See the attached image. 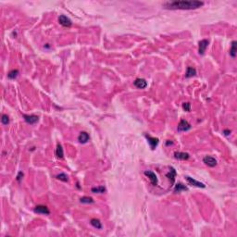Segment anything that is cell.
Wrapping results in <instances>:
<instances>
[{"instance_id": "cell-1", "label": "cell", "mask_w": 237, "mask_h": 237, "mask_svg": "<svg viewBox=\"0 0 237 237\" xmlns=\"http://www.w3.org/2000/svg\"><path fill=\"white\" fill-rule=\"evenodd\" d=\"M204 6V2L197 0H190V1H173L164 3V8L167 9H197Z\"/></svg>"}, {"instance_id": "cell-2", "label": "cell", "mask_w": 237, "mask_h": 237, "mask_svg": "<svg viewBox=\"0 0 237 237\" xmlns=\"http://www.w3.org/2000/svg\"><path fill=\"white\" fill-rule=\"evenodd\" d=\"M191 129V124L185 120H181L179 124H178V132H186Z\"/></svg>"}, {"instance_id": "cell-3", "label": "cell", "mask_w": 237, "mask_h": 237, "mask_svg": "<svg viewBox=\"0 0 237 237\" xmlns=\"http://www.w3.org/2000/svg\"><path fill=\"white\" fill-rule=\"evenodd\" d=\"M145 175L149 178V180L151 182V184L153 186H157L158 185V177H157L155 172H153V171H151V170H145Z\"/></svg>"}, {"instance_id": "cell-4", "label": "cell", "mask_w": 237, "mask_h": 237, "mask_svg": "<svg viewBox=\"0 0 237 237\" xmlns=\"http://www.w3.org/2000/svg\"><path fill=\"white\" fill-rule=\"evenodd\" d=\"M33 211L35 213H38V214H44V215H49L50 211L48 209V207L46 206H43V205H38L34 207Z\"/></svg>"}, {"instance_id": "cell-5", "label": "cell", "mask_w": 237, "mask_h": 237, "mask_svg": "<svg viewBox=\"0 0 237 237\" xmlns=\"http://www.w3.org/2000/svg\"><path fill=\"white\" fill-rule=\"evenodd\" d=\"M209 41L206 40V39H203V40L199 41V43H198V53L200 55H204V53H205V51L206 49L207 45H209Z\"/></svg>"}, {"instance_id": "cell-6", "label": "cell", "mask_w": 237, "mask_h": 237, "mask_svg": "<svg viewBox=\"0 0 237 237\" xmlns=\"http://www.w3.org/2000/svg\"><path fill=\"white\" fill-rule=\"evenodd\" d=\"M203 162L207 165L209 167H215V166L217 165V160H216V158H213L211 156H205L203 158Z\"/></svg>"}, {"instance_id": "cell-7", "label": "cell", "mask_w": 237, "mask_h": 237, "mask_svg": "<svg viewBox=\"0 0 237 237\" xmlns=\"http://www.w3.org/2000/svg\"><path fill=\"white\" fill-rule=\"evenodd\" d=\"M58 22L64 27H70L72 24V21H70L67 16L65 15H60L58 18Z\"/></svg>"}, {"instance_id": "cell-8", "label": "cell", "mask_w": 237, "mask_h": 237, "mask_svg": "<svg viewBox=\"0 0 237 237\" xmlns=\"http://www.w3.org/2000/svg\"><path fill=\"white\" fill-rule=\"evenodd\" d=\"M185 179L187 181V182L189 183L190 185H193V186H195V187H200V188H205L206 185L204 184V183L202 182H200L197 180H194V178H191V177H189V176H186L185 177Z\"/></svg>"}, {"instance_id": "cell-9", "label": "cell", "mask_w": 237, "mask_h": 237, "mask_svg": "<svg viewBox=\"0 0 237 237\" xmlns=\"http://www.w3.org/2000/svg\"><path fill=\"white\" fill-rule=\"evenodd\" d=\"M145 138L147 139V142H148V144H149L151 149L152 150L155 149L158 145V139L156 137H152V136L148 135V134H145Z\"/></svg>"}, {"instance_id": "cell-10", "label": "cell", "mask_w": 237, "mask_h": 237, "mask_svg": "<svg viewBox=\"0 0 237 237\" xmlns=\"http://www.w3.org/2000/svg\"><path fill=\"white\" fill-rule=\"evenodd\" d=\"M23 118H24V121L29 123V124H31V125H33V124H35L38 121H39V118L37 116H35V115H26V114H23L22 115Z\"/></svg>"}, {"instance_id": "cell-11", "label": "cell", "mask_w": 237, "mask_h": 237, "mask_svg": "<svg viewBox=\"0 0 237 237\" xmlns=\"http://www.w3.org/2000/svg\"><path fill=\"white\" fill-rule=\"evenodd\" d=\"M133 84L136 88H138V89H145L147 86V82L145 79L137 78L133 82Z\"/></svg>"}, {"instance_id": "cell-12", "label": "cell", "mask_w": 237, "mask_h": 237, "mask_svg": "<svg viewBox=\"0 0 237 237\" xmlns=\"http://www.w3.org/2000/svg\"><path fill=\"white\" fill-rule=\"evenodd\" d=\"M176 174H177L176 170H175V169H174V168H172V167H170V168L169 172H168L167 174H166V176H167V178H168V179L170 181V183H171V184H173V183H174Z\"/></svg>"}, {"instance_id": "cell-13", "label": "cell", "mask_w": 237, "mask_h": 237, "mask_svg": "<svg viewBox=\"0 0 237 237\" xmlns=\"http://www.w3.org/2000/svg\"><path fill=\"white\" fill-rule=\"evenodd\" d=\"M174 158L180 160H187L190 158V155L185 152H175L174 153Z\"/></svg>"}, {"instance_id": "cell-14", "label": "cell", "mask_w": 237, "mask_h": 237, "mask_svg": "<svg viewBox=\"0 0 237 237\" xmlns=\"http://www.w3.org/2000/svg\"><path fill=\"white\" fill-rule=\"evenodd\" d=\"M90 139V136L89 134L85 132H82L80 133V135L78 136V141L80 142L81 144H85L88 142V140Z\"/></svg>"}, {"instance_id": "cell-15", "label": "cell", "mask_w": 237, "mask_h": 237, "mask_svg": "<svg viewBox=\"0 0 237 237\" xmlns=\"http://www.w3.org/2000/svg\"><path fill=\"white\" fill-rule=\"evenodd\" d=\"M187 190H188V188L184 184H182V183L179 182V183H177V184L175 185V187L173 189V192L174 193H181L182 191H187Z\"/></svg>"}, {"instance_id": "cell-16", "label": "cell", "mask_w": 237, "mask_h": 237, "mask_svg": "<svg viewBox=\"0 0 237 237\" xmlns=\"http://www.w3.org/2000/svg\"><path fill=\"white\" fill-rule=\"evenodd\" d=\"M197 74V70L194 68H192V67H188L187 70H186V73H185V77L186 78H191V77L194 76Z\"/></svg>"}, {"instance_id": "cell-17", "label": "cell", "mask_w": 237, "mask_h": 237, "mask_svg": "<svg viewBox=\"0 0 237 237\" xmlns=\"http://www.w3.org/2000/svg\"><path fill=\"white\" fill-rule=\"evenodd\" d=\"M92 193L94 194H104L106 192V188L104 186H98V187H93L91 189Z\"/></svg>"}, {"instance_id": "cell-18", "label": "cell", "mask_w": 237, "mask_h": 237, "mask_svg": "<svg viewBox=\"0 0 237 237\" xmlns=\"http://www.w3.org/2000/svg\"><path fill=\"white\" fill-rule=\"evenodd\" d=\"M56 155L58 158H63L64 152H63V148H62L61 145H57V149H56Z\"/></svg>"}, {"instance_id": "cell-19", "label": "cell", "mask_w": 237, "mask_h": 237, "mask_svg": "<svg viewBox=\"0 0 237 237\" xmlns=\"http://www.w3.org/2000/svg\"><path fill=\"white\" fill-rule=\"evenodd\" d=\"M230 55L233 58L236 57V41H233L232 42V46H231L230 49Z\"/></svg>"}, {"instance_id": "cell-20", "label": "cell", "mask_w": 237, "mask_h": 237, "mask_svg": "<svg viewBox=\"0 0 237 237\" xmlns=\"http://www.w3.org/2000/svg\"><path fill=\"white\" fill-rule=\"evenodd\" d=\"M91 224L93 225L94 228H97L98 230L102 229V224H101V222H100L99 220H97V219H92V220H91Z\"/></svg>"}, {"instance_id": "cell-21", "label": "cell", "mask_w": 237, "mask_h": 237, "mask_svg": "<svg viewBox=\"0 0 237 237\" xmlns=\"http://www.w3.org/2000/svg\"><path fill=\"white\" fill-rule=\"evenodd\" d=\"M18 75H19V70H11V72H9L8 78L9 79H15V78H17Z\"/></svg>"}, {"instance_id": "cell-22", "label": "cell", "mask_w": 237, "mask_h": 237, "mask_svg": "<svg viewBox=\"0 0 237 237\" xmlns=\"http://www.w3.org/2000/svg\"><path fill=\"white\" fill-rule=\"evenodd\" d=\"M81 203L82 204H91V203H94V200L92 197H84L80 199Z\"/></svg>"}, {"instance_id": "cell-23", "label": "cell", "mask_w": 237, "mask_h": 237, "mask_svg": "<svg viewBox=\"0 0 237 237\" xmlns=\"http://www.w3.org/2000/svg\"><path fill=\"white\" fill-rule=\"evenodd\" d=\"M57 179L59 180V181H62V182H68L69 181V177L67 174L65 173H59L58 175H57Z\"/></svg>"}, {"instance_id": "cell-24", "label": "cell", "mask_w": 237, "mask_h": 237, "mask_svg": "<svg viewBox=\"0 0 237 237\" xmlns=\"http://www.w3.org/2000/svg\"><path fill=\"white\" fill-rule=\"evenodd\" d=\"M1 122L4 124V125H8V124L9 123V117L6 114H3L1 117Z\"/></svg>"}, {"instance_id": "cell-25", "label": "cell", "mask_w": 237, "mask_h": 237, "mask_svg": "<svg viewBox=\"0 0 237 237\" xmlns=\"http://www.w3.org/2000/svg\"><path fill=\"white\" fill-rule=\"evenodd\" d=\"M182 109H183V110H185L187 112L191 111V104L189 102H184L182 104Z\"/></svg>"}, {"instance_id": "cell-26", "label": "cell", "mask_w": 237, "mask_h": 237, "mask_svg": "<svg viewBox=\"0 0 237 237\" xmlns=\"http://www.w3.org/2000/svg\"><path fill=\"white\" fill-rule=\"evenodd\" d=\"M22 177H23V173L21 172V171H20L19 174H18V176H17V181L21 182V180L22 179Z\"/></svg>"}, {"instance_id": "cell-27", "label": "cell", "mask_w": 237, "mask_h": 237, "mask_svg": "<svg viewBox=\"0 0 237 237\" xmlns=\"http://www.w3.org/2000/svg\"><path fill=\"white\" fill-rule=\"evenodd\" d=\"M223 133H224L225 135H229V134L231 133V131H230V130H224V131H223Z\"/></svg>"}]
</instances>
